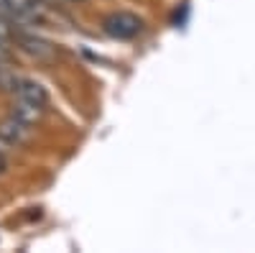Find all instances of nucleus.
Returning <instances> with one entry per match:
<instances>
[{"label": "nucleus", "instance_id": "obj_1", "mask_svg": "<svg viewBox=\"0 0 255 253\" xmlns=\"http://www.w3.org/2000/svg\"><path fill=\"white\" fill-rule=\"evenodd\" d=\"M102 28L108 36L113 38H120V41H128V38H135L143 28L140 18L133 15V13H113L102 20Z\"/></svg>", "mask_w": 255, "mask_h": 253}, {"label": "nucleus", "instance_id": "obj_2", "mask_svg": "<svg viewBox=\"0 0 255 253\" xmlns=\"http://www.w3.org/2000/svg\"><path fill=\"white\" fill-rule=\"evenodd\" d=\"M0 136H3L8 143H28L31 136H33V128H31V123L26 120H20V118H8L3 125H0Z\"/></svg>", "mask_w": 255, "mask_h": 253}, {"label": "nucleus", "instance_id": "obj_3", "mask_svg": "<svg viewBox=\"0 0 255 253\" xmlns=\"http://www.w3.org/2000/svg\"><path fill=\"white\" fill-rule=\"evenodd\" d=\"M20 41V49L26 54H31L33 59H54L56 56V46H51L46 38H38V36H31V33H20L18 36Z\"/></svg>", "mask_w": 255, "mask_h": 253}, {"label": "nucleus", "instance_id": "obj_4", "mask_svg": "<svg viewBox=\"0 0 255 253\" xmlns=\"http://www.w3.org/2000/svg\"><path fill=\"white\" fill-rule=\"evenodd\" d=\"M15 97L38 102V105H44V108H46V102H49L46 87H41V84L33 82V79H20V82H15Z\"/></svg>", "mask_w": 255, "mask_h": 253}, {"label": "nucleus", "instance_id": "obj_5", "mask_svg": "<svg viewBox=\"0 0 255 253\" xmlns=\"http://www.w3.org/2000/svg\"><path fill=\"white\" fill-rule=\"evenodd\" d=\"M44 105H38V102H31V100H23V97H15L13 102V115L20 118V120H26L31 125H36L41 120V115H44Z\"/></svg>", "mask_w": 255, "mask_h": 253}, {"label": "nucleus", "instance_id": "obj_6", "mask_svg": "<svg viewBox=\"0 0 255 253\" xmlns=\"http://www.w3.org/2000/svg\"><path fill=\"white\" fill-rule=\"evenodd\" d=\"M8 169V159H5V151H0V174Z\"/></svg>", "mask_w": 255, "mask_h": 253}, {"label": "nucleus", "instance_id": "obj_7", "mask_svg": "<svg viewBox=\"0 0 255 253\" xmlns=\"http://www.w3.org/2000/svg\"><path fill=\"white\" fill-rule=\"evenodd\" d=\"M72 3H79V0H72Z\"/></svg>", "mask_w": 255, "mask_h": 253}]
</instances>
